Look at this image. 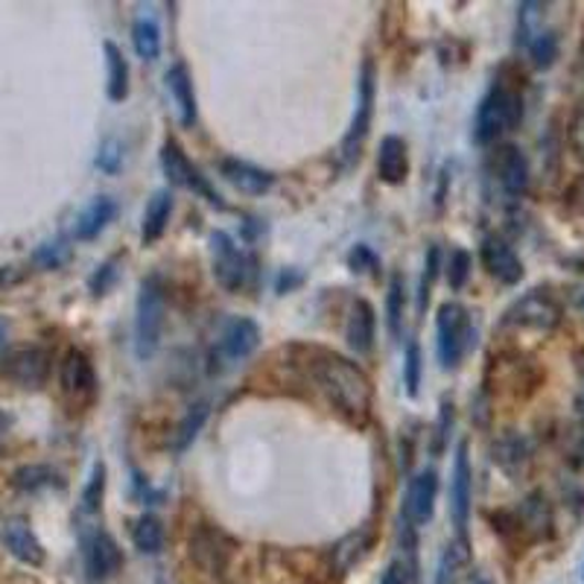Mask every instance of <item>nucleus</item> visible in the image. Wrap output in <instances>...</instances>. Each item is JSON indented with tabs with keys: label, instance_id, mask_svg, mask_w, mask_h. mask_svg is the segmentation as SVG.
Instances as JSON below:
<instances>
[{
	"label": "nucleus",
	"instance_id": "f257e3e1",
	"mask_svg": "<svg viewBox=\"0 0 584 584\" xmlns=\"http://www.w3.org/2000/svg\"><path fill=\"white\" fill-rule=\"evenodd\" d=\"M307 371L310 380L334 403L336 412H343L354 424H366L375 407V389L357 363L331 354V350H313V357L307 359Z\"/></svg>",
	"mask_w": 584,
	"mask_h": 584
},
{
	"label": "nucleus",
	"instance_id": "f03ea898",
	"mask_svg": "<svg viewBox=\"0 0 584 584\" xmlns=\"http://www.w3.org/2000/svg\"><path fill=\"white\" fill-rule=\"evenodd\" d=\"M520 117H523V97L509 85L497 83L476 109L474 141L479 147H491L520 123Z\"/></svg>",
	"mask_w": 584,
	"mask_h": 584
},
{
	"label": "nucleus",
	"instance_id": "7ed1b4c3",
	"mask_svg": "<svg viewBox=\"0 0 584 584\" xmlns=\"http://www.w3.org/2000/svg\"><path fill=\"white\" fill-rule=\"evenodd\" d=\"M164 316H167V286L161 275L143 278L134 304V350L141 359H152L164 334Z\"/></svg>",
	"mask_w": 584,
	"mask_h": 584
},
{
	"label": "nucleus",
	"instance_id": "20e7f679",
	"mask_svg": "<svg viewBox=\"0 0 584 584\" xmlns=\"http://www.w3.org/2000/svg\"><path fill=\"white\" fill-rule=\"evenodd\" d=\"M561 325V304L550 290H529L520 295L506 313H502V327L511 334H534L547 336Z\"/></svg>",
	"mask_w": 584,
	"mask_h": 584
},
{
	"label": "nucleus",
	"instance_id": "39448f33",
	"mask_svg": "<svg viewBox=\"0 0 584 584\" xmlns=\"http://www.w3.org/2000/svg\"><path fill=\"white\" fill-rule=\"evenodd\" d=\"M474 345V325L471 313L459 301H444L435 316V354L444 371H451L462 363L467 350Z\"/></svg>",
	"mask_w": 584,
	"mask_h": 584
},
{
	"label": "nucleus",
	"instance_id": "423d86ee",
	"mask_svg": "<svg viewBox=\"0 0 584 584\" xmlns=\"http://www.w3.org/2000/svg\"><path fill=\"white\" fill-rule=\"evenodd\" d=\"M260 345V327L246 316L231 318L226 327H223V334H219L217 345L210 350V371H228L231 366H237L240 359L251 357Z\"/></svg>",
	"mask_w": 584,
	"mask_h": 584
},
{
	"label": "nucleus",
	"instance_id": "0eeeda50",
	"mask_svg": "<svg viewBox=\"0 0 584 584\" xmlns=\"http://www.w3.org/2000/svg\"><path fill=\"white\" fill-rule=\"evenodd\" d=\"M377 76L375 65L371 62H363V71H359L357 79V109L350 117L348 132L343 138V159L354 161L366 143L368 132H371V120H375V97H377Z\"/></svg>",
	"mask_w": 584,
	"mask_h": 584
},
{
	"label": "nucleus",
	"instance_id": "6e6552de",
	"mask_svg": "<svg viewBox=\"0 0 584 584\" xmlns=\"http://www.w3.org/2000/svg\"><path fill=\"white\" fill-rule=\"evenodd\" d=\"M0 377L21 389H42L51 377V354L39 345L9 348L0 357Z\"/></svg>",
	"mask_w": 584,
	"mask_h": 584
},
{
	"label": "nucleus",
	"instance_id": "1a4fd4ad",
	"mask_svg": "<svg viewBox=\"0 0 584 584\" xmlns=\"http://www.w3.org/2000/svg\"><path fill=\"white\" fill-rule=\"evenodd\" d=\"M83 561L91 582H109L117 570L123 567V552L106 529L91 526V529H83Z\"/></svg>",
	"mask_w": 584,
	"mask_h": 584
},
{
	"label": "nucleus",
	"instance_id": "9d476101",
	"mask_svg": "<svg viewBox=\"0 0 584 584\" xmlns=\"http://www.w3.org/2000/svg\"><path fill=\"white\" fill-rule=\"evenodd\" d=\"M161 170H164V175H167L170 184H175V187H184V191L199 193V196H205L210 205L226 208V202L219 199V193L210 187L208 179H205L199 170L193 167L191 159L184 155L182 147H179L175 141H170V138L164 141V147H161Z\"/></svg>",
	"mask_w": 584,
	"mask_h": 584
},
{
	"label": "nucleus",
	"instance_id": "9b49d317",
	"mask_svg": "<svg viewBox=\"0 0 584 584\" xmlns=\"http://www.w3.org/2000/svg\"><path fill=\"white\" fill-rule=\"evenodd\" d=\"M210 255H214V278L228 292H237L249 281V258L237 249V242L226 231L210 234Z\"/></svg>",
	"mask_w": 584,
	"mask_h": 584
},
{
	"label": "nucleus",
	"instance_id": "f8f14e48",
	"mask_svg": "<svg viewBox=\"0 0 584 584\" xmlns=\"http://www.w3.org/2000/svg\"><path fill=\"white\" fill-rule=\"evenodd\" d=\"M491 179L500 184L502 196H509V199H520L526 191H529V161H526L523 152L515 147V143H502L497 147L491 155Z\"/></svg>",
	"mask_w": 584,
	"mask_h": 584
},
{
	"label": "nucleus",
	"instance_id": "ddd939ff",
	"mask_svg": "<svg viewBox=\"0 0 584 584\" xmlns=\"http://www.w3.org/2000/svg\"><path fill=\"white\" fill-rule=\"evenodd\" d=\"M58 383L62 392L71 398L74 403H88L97 394V371H94L91 357L79 348H71L62 359L58 368Z\"/></svg>",
	"mask_w": 584,
	"mask_h": 584
},
{
	"label": "nucleus",
	"instance_id": "4468645a",
	"mask_svg": "<svg viewBox=\"0 0 584 584\" xmlns=\"http://www.w3.org/2000/svg\"><path fill=\"white\" fill-rule=\"evenodd\" d=\"M471 500H474V467L467 456V442H459L451 471V518L459 538H465L467 520H471Z\"/></svg>",
	"mask_w": 584,
	"mask_h": 584
},
{
	"label": "nucleus",
	"instance_id": "2eb2a0df",
	"mask_svg": "<svg viewBox=\"0 0 584 584\" xmlns=\"http://www.w3.org/2000/svg\"><path fill=\"white\" fill-rule=\"evenodd\" d=\"M435 497H439V474H435L433 467H424V471H418V474L409 479L401 515L409 523L415 526V529H421V526L433 520Z\"/></svg>",
	"mask_w": 584,
	"mask_h": 584
},
{
	"label": "nucleus",
	"instance_id": "dca6fc26",
	"mask_svg": "<svg viewBox=\"0 0 584 584\" xmlns=\"http://www.w3.org/2000/svg\"><path fill=\"white\" fill-rule=\"evenodd\" d=\"M479 258H483V267L488 269V275L497 278L500 284L515 286L523 281V260L518 258V251L511 249L509 242L502 237H485L483 246H479Z\"/></svg>",
	"mask_w": 584,
	"mask_h": 584
},
{
	"label": "nucleus",
	"instance_id": "f3484780",
	"mask_svg": "<svg viewBox=\"0 0 584 584\" xmlns=\"http://www.w3.org/2000/svg\"><path fill=\"white\" fill-rule=\"evenodd\" d=\"M511 526L520 534H526V541H547L552 534V506L547 500V494H526L518 511L511 515Z\"/></svg>",
	"mask_w": 584,
	"mask_h": 584
},
{
	"label": "nucleus",
	"instance_id": "a211bd4d",
	"mask_svg": "<svg viewBox=\"0 0 584 584\" xmlns=\"http://www.w3.org/2000/svg\"><path fill=\"white\" fill-rule=\"evenodd\" d=\"M0 541L9 550V555L21 564H30V567H42L44 564V547L26 518H9L0 529Z\"/></svg>",
	"mask_w": 584,
	"mask_h": 584
},
{
	"label": "nucleus",
	"instance_id": "6ab92c4d",
	"mask_svg": "<svg viewBox=\"0 0 584 584\" xmlns=\"http://www.w3.org/2000/svg\"><path fill=\"white\" fill-rule=\"evenodd\" d=\"M491 459L497 462L502 474H509L511 479H520L532 465V444H529L526 435L509 430L491 444Z\"/></svg>",
	"mask_w": 584,
	"mask_h": 584
},
{
	"label": "nucleus",
	"instance_id": "aec40b11",
	"mask_svg": "<svg viewBox=\"0 0 584 584\" xmlns=\"http://www.w3.org/2000/svg\"><path fill=\"white\" fill-rule=\"evenodd\" d=\"M219 175L231 184L234 191L246 193V196H263V193L275 184V175L267 173V170L255 167L249 161L240 159H226L219 164Z\"/></svg>",
	"mask_w": 584,
	"mask_h": 584
},
{
	"label": "nucleus",
	"instance_id": "412c9836",
	"mask_svg": "<svg viewBox=\"0 0 584 584\" xmlns=\"http://www.w3.org/2000/svg\"><path fill=\"white\" fill-rule=\"evenodd\" d=\"M345 336H348L350 350L357 357H368L375 350V339H377V316L375 307L368 304L366 299L354 301L348 316V327H345Z\"/></svg>",
	"mask_w": 584,
	"mask_h": 584
},
{
	"label": "nucleus",
	"instance_id": "4be33fe9",
	"mask_svg": "<svg viewBox=\"0 0 584 584\" xmlns=\"http://www.w3.org/2000/svg\"><path fill=\"white\" fill-rule=\"evenodd\" d=\"M117 217V202L111 196H97L79 210V217L74 223V237L79 242H88L94 237H100L109 228L111 219Z\"/></svg>",
	"mask_w": 584,
	"mask_h": 584
},
{
	"label": "nucleus",
	"instance_id": "5701e85b",
	"mask_svg": "<svg viewBox=\"0 0 584 584\" xmlns=\"http://www.w3.org/2000/svg\"><path fill=\"white\" fill-rule=\"evenodd\" d=\"M409 173V152L403 138L398 134H386L377 152V175L386 184H403Z\"/></svg>",
	"mask_w": 584,
	"mask_h": 584
},
{
	"label": "nucleus",
	"instance_id": "b1692460",
	"mask_svg": "<svg viewBox=\"0 0 584 584\" xmlns=\"http://www.w3.org/2000/svg\"><path fill=\"white\" fill-rule=\"evenodd\" d=\"M173 217V193L167 187H161L150 196L147 210H143V226H141V240L143 246L161 240V234L167 231V223Z\"/></svg>",
	"mask_w": 584,
	"mask_h": 584
},
{
	"label": "nucleus",
	"instance_id": "393cba45",
	"mask_svg": "<svg viewBox=\"0 0 584 584\" xmlns=\"http://www.w3.org/2000/svg\"><path fill=\"white\" fill-rule=\"evenodd\" d=\"M167 88L173 97L175 109H179V120L182 126L196 123V94H193V79L184 65H173L167 71Z\"/></svg>",
	"mask_w": 584,
	"mask_h": 584
},
{
	"label": "nucleus",
	"instance_id": "a878e982",
	"mask_svg": "<svg viewBox=\"0 0 584 584\" xmlns=\"http://www.w3.org/2000/svg\"><path fill=\"white\" fill-rule=\"evenodd\" d=\"M223 541H226V538H223L219 532H214V529H199V532L193 534V541H191L193 559L199 561L205 570H210V573H217V570H223L226 555H228Z\"/></svg>",
	"mask_w": 584,
	"mask_h": 584
},
{
	"label": "nucleus",
	"instance_id": "bb28decb",
	"mask_svg": "<svg viewBox=\"0 0 584 584\" xmlns=\"http://www.w3.org/2000/svg\"><path fill=\"white\" fill-rule=\"evenodd\" d=\"M102 51H106V67H109L106 94L111 102H123L129 97V62L115 42L102 44Z\"/></svg>",
	"mask_w": 584,
	"mask_h": 584
},
{
	"label": "nucleus",
	"instance_id": "cd10ccee",
	"mask_svg": "<svg viewBox=\"0 0 584 584\" xmlns=\"http://www.w3.org/2000/svg\"><path fill=\"white\" fill-rule=\"evenodd\" d=\"M12 485L18 491L35 494V491H47V488H62V474L51 465H24L18 467L12 474Z\"/></svg>",
	"mask_w": 584,
	"mask_h": 584
},
{
	"label": "nucleus",
	"instance_id": "c85d7f7f",
	"mask_svg": "<svg viewBox=\"0 0 584 584\" xmlns=\"http://www.w3.org/2000/svg\"><path fill=\"white\" fill-rule=\"evenodd\" d=\"M132 543L134 550L143 555H159L164 550V526L155 515H141L132 523Z\"/></svg>",
	"mask_w": 584,
	"mask_h": 584
},
{
	"label": "nucleus",
	"instance_id": "c756f323",
	"mask_svg": "<svg viewBox=\"0 0 584 584\" xmlns=\"http://www.w3.org/2000/svg\"><path fill=\"white\" fill-rule=\"evenodd\" d=\"M132 44L134 53L143 58V62H155L161 56V30L152 18L141 15L134 18L132 24Z\"/></svg>",
	"mask_w": 584,
	"mask_h": 584
},
{
	"label": "nucleus",
	"instance_id": "7c9ffc66",
	"mask_svg": "<svg viewBox=\"0 0 584 584\" xmlns=\"http://www.w3.org/2000/svg\"><path fill=\"white\" fill-rule=\"evenodd\" d=\"M102 497H106V465H102V462H94L88 483H85L83 488V497H79V518L100 515Z\"/></svg>",
	"mask_w": 584,
	"mask_h": 584
},
{
	"label": "nucleus",
	"instance_id": "2f4dec72",
	"mask_svg": "<svg viewBox=\"0 0 584 584\" xmlns=\"http://www.w3.org/2000/svg\"><path fill=\"white\" fill-rule=\"evenodd\" d=\"M368 547H371V532H368V529H357V532H350L348 538H343V541L334 547V564L345 573V570L354 567L357 561H363Z\"/></svg>",
	"mask_w": 584,
	"mask_h": 584
},
{
	"label": "nucleus",
	"instance_id": "473e14b6",
	"mask_svg": "<svg viewBox=\"0 0 584 584\" xmlns=\"http://www.w3.org/2000/svg\"><path fill=\"white\" fill-rule=\"evenodd\" d=\"M403 313H407V286H403L401 275H392V281H389V292H386V327H389L392 339L401 336Z\"/></svg>",
	"mask_w": 584,
	"mask_h": 584
},
{
	"label": "nucleus",
	"instance_id": "72a5a7b5",
	"mask_svg": "<svg viewBox=\"0 0 584 584\" xmlns=\"http://www.w3.org/2000/svg\"><path fill=\"white\" fill-rule=\"evenodd\" d=\"M547 9H550L547 3H520L518 7V42L523 44V47H529L538 35L547 33V30H543Z\"/></svg>",
	"mask_w": 584,
	"mask_h": 584
},
{
	"label": "nucleus",
	"instance_id": "f704fd0d",
	"mask_svg": "<svg viewBox=\"0 0 584 584\" xmlns=\"http://www.w3.org/2000/svg\"><path fill=\"white\" fill-rule=\"evenodd\" d=\"M467 538H456L453 543H447L442 561H439V570H435V584H456L459 578V570L467 564Z\"/></svg>",
	"mask_w": 584,
	"mask_h": 584
},
{
	"label": "nucleus",
	"instance_id": "c9c22d12",
	"mask_svg": "<svg viewBox=\"0 0 584 584\" xmlns=\"http://www.w3.org/2000/svg\"><path fill=\"white\" fill-rule=\"evenodd\" d=\"M71 258H74V249H71L65 240H47L33 251V258L30 260H33L35 269H47V272H53V269L65 267Z\"/></svg>",
	"mask_w": 584,
	"mask_h": 584
},
{
	"label": "nucleus",
	"instance_id": "e433bc0d",
	"mask_svg": "<svg viewBox=\"0 0 584 584\" xmlns=\"http://www.w3.org/2000/svg\"><path fill=\"white\" fill-rule=\"evenodd\" d=\"M205 418H208V403L205 401L193 403V407L187 409V415L182 418V424H179V430H175V439H173L175 451H184V447H187V444L199 435Z\"/></svg>",
	"mask_w": 584,
	"mask_h": 584
},
{
	"label": "nucleus",
	"instance_id": "4c0bfd02",
	"mask_svg": "<svg viewBox=\"0 0 584 584\" xmlns=\"http://www.w3.org/2000/svg\"><path fill=\"white\" fill-rule=\"evenodd\" d=\"M526 51H529V58H532V65L538 67V71H547V67L555 65V58H559V35L547 30V33L538 35Z\"/></svg>",
	"mask_w": 584,
	"mask_h": 584
},
{
	"label": "nucleus",
	"instance_id": "58836bf2",
	"mask_svg": "<svg viewBox=\"0 0 584 584\" xmlns=\"http://www.w3.org/2000/svg\"><path fill=\"white\" fill-rule=\"evenodd\" d=\"M421 371H424V357H421V345L412 339L403 354V386H407L409 398H418L421 389Z\"/></svg>",
	"mask_w": 584,
	"mask_h": 584
},
{
	"label": "nucleus",
	"instance_id": "ea45409f",
	"mask_svg": "<svg viewBox=\"0 0 584 584\" xmlns=\"http://www.w3.org/2000/svg\"><path fill=\"white\" fill-rule=\"evenodd\" d=\"M439 258H442V251H439V246L433 242V246L426 249L424 272H421V284H418V310H421V313L426 310L430 290H433V281H435V275H439Z\"/></svg>",
	"mask_w": 584,
	"mask_h": 584
},
{
	"label": "nucleus",
	"instance_id": "a19ab883",
	"mask_svg": "<svg viewBox=\"0 0 584 584\" xmlns=\"http://www.w3.org/2000/svg\"><path fill=\"white\" fill-rule=\"evenodd\" d=\"M97 170H102L106 175L120 173L123 167V143L117 141V138H106L100 143V150H97V159H94Z\"/></svg>",
	"mask_w": 584,
	"mask_h": 584
},
{
	"label": "nucleus",
	"instance_id": "79ce46f5",
	"mask_svg": "<svg viewBox=\"0 0 584 584\" xmlns=\"http://www.w3.org/2000/svg\"><path fill=\"white\" fill-rule=\"evenodd\" d=\"M471 267L474 260L467 255L465 249H453L451 260H447V281H451V290H462L471 278Z\"/></svg>",
	"mask_w": 584,
	"mask_h": 584
},
{
	"label": "nucleus",
	"instance_id": "37998d69",
	"mask_svg": "<svg viewBox=\"0 0 584 584\" xmlns=\"http://www.w3.org/2000/svg\"><path fill=\"white\" fill-rule=\"evenodd\" d=\"M415 582V559L409 555H398V559L389 561L383 578L380 584H412Z\"/></svg>",
	"mask_w": 584,
	"mask_h": 584
},
{
	"label": "nucleus",
	"instance_id": "c03bdc74",
	"mask_svg": "<svg viewBox=\"0 0 584 584\" xmlns=\"http://www.w3.org/2000/svg\"><path fill=\"white\" fill-rule=\"evenodd\" d=\"M348 267L350 272H357V275H377V269H380V260L368 246H354L348 255Z\"/></svg>",
	"mask_w": 584,
	"mask_h": 584
},
{
	"label": "nucleus",
	"instance_id": "a18cd8bd",
	"mask_svg": "<svg viewBox=\"0 0 584 584\" xmlns=\"http://www.w3.org/2000/svg\"><path fill=\"white\" fill-rule=\"evenodd\" d=\"M117 275H120V269H117V258H111V260H106V263H100V267H97V272L91 275L88 286H91L94 295H106V292L115 286Z\"/></svg>",
	"mask_w": 584,
	"mask_h": 584
},
{
	"label": "nucleus",
	"instance_id": "49530a36",
	"mask_svg": "<svg viewBox=\"0 0 584 584\" xmlns=\"http://www.w3.org/2000/svg\"><path fill=\"white\" fill-rule=\"evenodd\" d=\"M453 426V401H442V415H439V444H435V453L444 451V442H447V430Z\"/></svg>",
	"mask_w": 584,
	"mask_h": 584
},
{
	"label": "nucleus",
	"instance_id": "de8ad7c7",
	"mask_svg": "<svg viewBox=\"0 0 584 584\" xmlns=\"http://www.w3.org/2000/svg\"><path fill=\"white\" fill-rule=\"evenodd\" d=\"M570 143H573L578 159L584 161V109H578L576 117H573V123H570Z\"/></svg>",
	"mask_w": 584,
	"mask_h": 584
},
{
	"label": "nucleus",
	"instance_id": "09e8293b",
	"mask_svg": "<svg viewBox=\"0 0 584 584\" xmlns=\"http://www.w3.org/2000/svg\"><path fill=\"white\" fill-rule=\"evenodd\" d=\"M301 284V272H295V269H286V272H281V278H278V292H290L292 286Z\"/></svg>",
	"mask_w": 584,
	"mask_h": 584
},
{
	"label": "nucleus",
	"instance_id": "8fccbe9b",
	"mask_svg": "<svg viewBox=\"0 0 584 584\" xmlns=\"http://www.w3.org/2000/svg\"><path fill=\"white\" fill-rule=\"evenodd\" d=\"M21 278H24V272H21L18 267H3V269H0V290H3V286L18 284Z\"/></svg>",
	"mask_w": 584,
	"mask_h": 584
},
{
	"label": "nucleus",
	"instance_id": "3c124183",
	"mask_svg": "<svg viewBox=\"0 0 584 584\" xmlns=\"http://www.w3.org/2000/svg\"><path fill=\"white\" fill-rule=\"evenodd\" d=\"M570 205L578 210H584V175L578 179L576 184H573V191H570Z\"/></svg>",
	"mask_w": 584,
	"mask_h": 584
},
{
	"label": "nucleus",
	"instance_id": "603ef678",
	"mask_svg": "<svg viewBox=\"0 0 584 584\" xmlns=\"http://www.w3.org/2000/svg\"><path fill=\"white\" fill-rule=\"evenodd\" d=\"M576 83L584 91V42H582V51H578V58H576Z\"/></svg>",
	"mask_w": 584,
	"mask_h": 584
},
{
	"label": "nucleus",
	"instance_id": "864d4df0",
	"mask_svg": "<svg viewBox=\"0 0 584 584\" xmlns=\"http://www.w3.org/2000/svg\"><path fill=\"white\" fill-rule=\"evenodd\" d=\"M576 412L584 421V377H582V386H578V394H576Z\"/></svg>",
	"mask_w": 584,
	"mask_h": 584
},
{
	"label": "nucleus",
	"instance_id": "5fc2aeb1",
	"mask_svg": "<svg viewBox=\"0 0 584 584\" xmlns=\"http://www.w3.org/2000/svg\"><path fill=\"white\" fill-rule=\"evenodd\" d=\"M573 304L578 307V313L584 316V286H578V290H573Z\"/></svg>",
	"mask_w": 584,
	"mask_h": 584
},
{
	"label": "nucleus",
	"instance_id": "6e6d98bb",
	"mask_svg": "<svg viewBox=\"0 0 584 584\" xmlns=\"http://www.w3.org/2000/svg\"><path fill=\"white\" fill-rule=\"evenodd\" d=\"M576 456H578V462H584V430H582V433H578V442H576Z\"/></svg>",
	"mask_w": 584,
	"mask_h": 584
},
{
	"label": "nucleus",
	"instance_id": "4d7b16f0",
	"mask_svg": "<svg viewBox=\"0 0 584 584\" xmlns=\"http://www.w3.org/2000/svg\"><path fill=\"white\" fill-rule=\"evenodd\" d=\"M7 426H9V418L7 415H0V435L7 433Z\"/></svg>",
	"mask_w": 584,
	"mask_h": 584
},
{
	"label": "nucleus",
	"instance_id": "13d9d810",
	"mask_svg": "<svg viewBox=\"0 0 584 584\" xmlns=\"http://www.w3.org/2000/svg\"><path fill=\"white\" fill-rule=\"evenodd\" d=\"M3 339H7V325L0 322V345H3Z\"/></svg>",
	"mask_w": 584,
	"mask_h": 584
},
{
	"label": "nucleus",
	"instance_id": "bf43d9fd",
	"mask_svg": "<svg viewBox=\"0 0 584 584\" xmlns=\"http://www.w3.org/2000/svg\"><path fill=\"white\" fill-rule=\"evenodd\" d=\"M582 582H584V564H582Z\"/></svg>",
	"mask_w": 584,
	"mask_h": 584
}]
</instances>
